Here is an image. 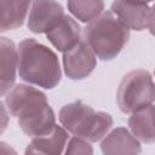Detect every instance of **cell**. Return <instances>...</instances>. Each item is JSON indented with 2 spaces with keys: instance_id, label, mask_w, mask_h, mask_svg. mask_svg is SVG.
I'll list each match as a JSON object with an SVG mask.
<instances>
[{
  "instance_id": "obj_10",
  "label": "cell",
  "mask_w": 155,
  "mask_h": 155,
  "mask_svg": "<svg viewBox=\"0 0 155 155\" xmlns=\"http://www.w3.org/2000/svg\"><path fill=\"white\" fill-rule=\"evenodd\" d=\"M46 36L58 51L65 52L81 40V28L71 17L64 15L63 18L46 33Z\"/></svg>"
},
{
  "instance_id": "obj_17",
  "label": "cell",
  "mask_w": 155,
  "mask_h": 155,
  "mask_svg": "<svg viewBox=\"0 0 155 155\" xmlns=\"http://www.w3.org/2000/svg\"><path fill=\"white\" fill-rule=\"evenodd\" d=\"M8 119H10V116H8L7 109L4 105V103L0 101V134L6 130L7 124H8Z\"/></svg>"
},
{
  "instance_id": "obj_6",
  "label": "cell",
  "mask_w": 155,
  "mask_h": 155,
  "mask_svg": "<svg viewBox=\"0 0 155 155\" xmlns=\"http://www.w3.org/2000/svg\"><path fill=\"white\" fill-rule=\"evenodd\" d=\"M111 12L128 28L134 30L154 29V11L148 2L139 0H114Z\"/></svg>"
},
{
  "instance_id": "obj_13",
  "label": "cell",
  "mask_w": 155,
  "mask_h": 155,
  "mask_svg": "<svg viewBox=\"0 0 155 155\" xmlns=\"http://www.w3.org/2000/svg\"><path fill=\"white\" fill-rule=\"evenodd\" d=\"M29 5L30 0H0V33L21 27Z\"/></svg>"
},
{
  "instance_id": "obj_16",
  "label": "cell",
  "mask_w": 155,
  "mask_h": 155,
  "mask_svg": "<svg viewBox=\"0 0 155 155\" xmlns=\"http://www.w3.org/2000/svg\"><path fill=\"white\" fill-rule=\"evenodd\" d=\"M65 153L67 154H92V148L86 142V139L80 137H73L68 143V148Z\"/></svg>"
},
{
  "instance_id": "obj_12",
  "label": "cell",
  "mask_w": 155,
  "mask_h": 155,
  "mask_svg": "<svg viewBox=\"0 0 155 155\" xmlns=\"http://www.w3.org/2000/svg\"><path fill=\"white\" fill-rule=\"evenodd\" d=\"M102 151L104 154H138L140 144L133 134L126 128L117 127L111 131L102 142Z\"/></svg>"
},
{
  "instance_id": "obj_19",
  "label": "cell",
  "mask_w": 155,
  "mask_h": 155,
  "mask_svg": "<svg viewBox=\"0 0 155 155\" xmlns=\"http://www.w3.org/2000/svg\"><path fill=\"white\" fill-rule=\"evenodd\" d=\"M139 1H144V2H151L153 0H139Z\"/></svg>"
},
{
  "instance_id": "obj_8",
  "label": "cell",
  "mask_w": 155,
  "mask_h": 155,
  "mask_svg": "<svg viewBox=\"0 0 155 155\" xmlns=\"http://www.w3.org/2000/svg\"><path fill=\"white\" fill-rule=\"evenodd\" d=\"M64 16L63 7L54 0H35L28 17V28L33 33H47Z\"/></svg>"
},
{
  "instance_id": "obj_4",
  "label": "cell",
  "mask_w": 155,
  "mask_h": 155,
  "mask_svg": "<svg viewBox=\"0 0 155 155\" xmlns=\"http://www.w3.org/2000/svg\"><path fill=\"white\" fill-rule=\"evenodd\" d=\"M58 117L68 132L90 142L102 139L113 126V117L108 113L96 111L80 101L65 104Z\"/></svg>"
},
{
  "instance_id": "obj_9",
  "label": "cell",
  "mask_w": 155,
  "mask_h": 155,
  "mask_svg": "<svg viewBox=\"0 0 155 155\" xmlns=\"http://www.w3.org/2000/svg\"><path fill=\"white\" fill-rule=\"evenodd\" d=\"M17 62L18 52L13 41L0 36V96L6 94L15 84Z\"/></svg>"
},
{
  "instance_id": "obj_2",
  "label": "cell",
  "mask_w": 155,
  "mask_h": 155,
  "mask_svg": "<svg viewBox=\"0 0 155 155\" xmlns=\"http://www.w3.org/2000/svg\"><path fill=\"white\" fill-rule=\"evenodd\" d=\"M17 52V69L22 80L44 88L58 85L61 67L52 50L33 39H25L19 44Z\"/></svg>"
},
{
  "instance_id": "obj_15",
  "label": "cell",
  "mask_w": 155,
  "mask_h": 155,
  "mask_svg": "<svg viewBox=\"0 0 155 155\" xmlns=\"http://www.w3.org/2000/svg\"><path fill=\"white\" fill-rule=\"evenodd\" d=\"M68 10L81 22L88 23L99 16L104 8L103 0H68Z\"/></svg>"
},
{
  "instance_id": "obj_1",
  "label": "cell",
  "mask_w": 155,
  "mask_h": 155,
  "mask_svg": "<svg viewBox=\"0 0 155 155\" xmlns=\"http://www.w3.org/2000/svg\"><path fill=\"white\" fill-rule=\"evenodd\" d=\"M6 107L22 131L30 136L48 133L56 125L52 108L45 93L28 85H17L6 94Z\"/></svg>"
},
{
  "instance_id": "obj_14",
  "label": "cell",
  "mask_w": 155,
  "mask_h": 155,
  "mask_svg": "<svg viewBox=\"0 0 155 155\" xmlns=\"http://www.w3.org/2000/svg\"><path fill=\"white\" fill-rule=\"evenodd\" d=\"M132 134L144 143H153L155 139L154 128V105L150 104L144 109L132 113L128 120Z\"/></svg>"
},
{
  "instance_id": "obj_18",
  "label": "cell",
  "mask_w": 155,
  "mask_h": 155,
  "mask_svg": "<svg viewBox=\"0 0 155 155\" xmlns=\"http://www.w3.org/2000/svg\"><path fill=\"white\" fill-rule=\"evenodd\" d=\"M0 153H4V154H10V153H16L10 145H7L6 143L4 142H0Z\"/></svg>"
},
{
  "instance_id": "obj_3",
  "label": "cell",
  "mask_w": 155,
  "mask_h": 155,
  "mask_svg": "<svg viewBox=\"0 0 155 155\" xmlns=\"http://www.w3.org/2000/svg\"><path fill=\"white\" fill-rule=\"evenodd\" d=\"M128 38L130 29L110 11L88 22L84 30V40L102 61L115 58L127 44Z\"/></svg>"
},
{
  "instance_id": "obj_11",
  "label": "cell",
  "mask_w": 155,
  "mask_h": 155,
  "mask_svg": "<svg viewBox=\"0 0 155 155\" xmlns=\"http://www.w3.org/2000/svg\"><path fill=\"white\" fill-rule=\"evenodd\" d=\"M68 134L61 126H56L42 136H36L31 139L25 149V154H47L58 155L63 153L67 144Z\"/></svg>"
},
{
  "instance_id": "obj_7",
  "label": "cell",
  "mask_w": 155,
  "mask_h": 155,
  "mask_svg": "<svg viewBox=\"0 0 155 155\" xmlns=\"http://www.w3.org/2000/svg\"><path fill=\"white\" fill-rule=\"evenodd\" d=\"M63 53L64 71L71 80L85 79L96 68V54L84 39Z\"/></svg>"
},
{
  "instance_id": "obj_5",
  "label": "cell",
  "mask_w": 155,
  "mask_h": 155,
  "mask_svg": "<svg viewBox=\"0 0 155 155\" xmlns=\"http://www.w3.org/2000/svg\"><path fill=\"white\" fill-rule=\"evenodd\" d=\"M154 97L153 78L144 69H136L126 74L116 93L117 105L126 114L138 111L153 104Z\"/></svg>"
}]
</instances>
